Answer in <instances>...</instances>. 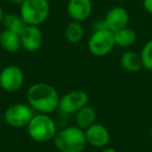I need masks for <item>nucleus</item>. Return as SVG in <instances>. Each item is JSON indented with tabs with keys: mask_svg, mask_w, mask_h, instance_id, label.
<instances>
[{
	"mask_svg": "<svg viewBox=\"0 0 152 152\" xmlns=\"http://www.w3.org/2000/svg\"><path fill=\"white\" fill-rule=\"evenodd\" d=\"M28 105L40 114H52L58 108L59 97L56 89L46 83L31 85L26 93Z\"/></svg>",
	"mask_w": 152,
	"mask_h": 152,
	"instance_id": "1",
	"label": "nucleus"
},
{
	"mask_svg": "<svg viewBox=\"0 0 152 152\" xmlns=\"http://www.w3.org/2000/svg\"><path fill=\"white\" fill-rule=\"evenodd\" d=\"M53 142L59 152H83L88 144L85 130L78 126H69L57 131Z\"/></svg>",
	"mask_w": 152,
	"mask_h": 152,
	"instance_id": "2",
	"label": "nucleus"
},
{
	"mask_svg": "<svg viewBox=\"0 0 152 152\" xmlns=\"http://www.w3.org/2000/svg\"><path fill=\"white\" fill-rule=\"evenodd\" d=\"M26 127L29 137L38 143L52 141L57 133L56 124L48 114L34 115Z\"/></svg>",
	"mask_w": 152,
	"mask_h": 152,
	"instance_id": "3",
	"label": "nucleus"
},
{
	"mask_svg": "<svg viewBox=\"0 0 152 152\" xmlns=\"http://www.w3.org/2000/svg\"><path fill=\"white\" fill-rule=\"evenodd\" d=\"M50 14L48 0H25L20 5L19 15L27 25L39 26L43 24Z\"/></svg>",
	"mask_w": 152,
	"mask_h": 152,
	"instance_id": "4",
	"label": "nucleus"
},
{
	"mask_svg": "<svg viewBox=\"0 0 152 152\" xmlns=\"http://www.w3.org/2000/svg\"><path fill=\"white\" fill-rule=\"evenodd\" d=\"M116 46L114 32L108 29L94 30L88 42L90 53L96 57H103L110 54Z\"/></svg>",
	"mask_w": 152,
	"mask_h": 152,
	"instance_id": "5",
	"label": "nucleus"
},
{
	"mask_svg": "<svg viewBox=\"0 0 152 152\" xmlns=\"http://www.w3.org/2000/svg\"><path fill=\"white\" fill-rule=\"evenodd\" d=\"M32 117V108L24 103L11 104L5 110L3 115L5 123L14 128H22L27 126Z\"/></svg>",
	"mask_w": 152,
	"mask_h": 152,
	"instance_id": "6",
	"label": "nucleus"
},
{
	"mask_svg": "<svg viewBox=\"0 0 152 152\" xmlns=\"http://www.w3.org/2000/svg\"><path fill=\"white\" fill-rule=\"evenodd\" d=\"M24 72L16 65L4 67L0 72V87L5 92H17L23 87Z\"/></svg>",
	"mask_w": 152,
	"mask_h": 152,
	"instance_id": "7",
	"label": "nucleus"
},
{
	"mask_svg": "<svg viewBox=\"0 0 152 152\" xmlns=\"http://www.w3.org/2000/svg\"><path fill=\"white\" fill-rule=\"evenodd\" d=\"M89 95L83 90H74L61 96L59 99L58 110L64 114L71 115L77 113L83 106L88 105Z\"/></svg>",
	"mask_w": 152,
	"mask_h": 152,
	"instance_id": "8",
	"label": "nucleus"
},
{
	"mask_svg": "<svg viewBox=\"0 0 152 152\" xmlns=\"http://www.w3.org/2000/svg\"><path fill=\"white\" fill-rule=\"evenodd\" d=\"M85 133L88 144L95 148L102 149L104 147H107L110 141V131L102 124L94 123L93 125L85 129Z\"/></svg>",
	"mask_w": 152,
	"mask_h": 152,
	"instance_id": "9",
	"label": "nucleus"
},
{
	"mask_svg": "<svg viewBox=\"0 0 152 152\" xmlns=\"http://www.w3.org/2000/svg\"><path fill=\"white\" fill-rule=\"evenodd\" d=\"M21 39V47L27 52H36L42 47L43 34L39 26L26 25L24 30L20 34Z\"/></svg>",
	"mask_w": 152,
	"mask_h": 152,
	"instance_id": "10",
	"label": "nucleus"
},
{
	"mask_svg": "<svg viewBox=\"0 0 152 152\" xmlns=\"http://www.w3.org/2000/svg\"><path fill=\"white\" fill-rule=\"evenodd\" d=\"M92 12V0H69L67 3V14L73 21H86L91 17Z\"/></svg>",
	"mask_w": 152,
	"mask_h": 152,
	"instance_id": "11",
	"label": "nucleus"
},
{
	"mask_svg": "<svg viewBox=\"0 0 152 152\" xmlns=\"http://www.w3.org/2000/svg\"><path fill=\"white\" fill-rule=\"evenodd\" d=\"M103 21L105 23L106 28L110 31L115 32L128 25V11L123 7H114L106 13Z\"/></svg>",
	"mask_w": 152,
	"mask_h": 152,
	"instance_id": "12",
	"label": "nucleus"
},
{
	"mask_svg": "<svg viewBox=\"0 0 152 152\" xmlns=\"http://www.w3.org/2000/svg\"><path fill=\"white\" fill-rule=\"evenodd\" d=\"M0 46L3 50L10 53H14L18 51L21 47L20 34L11 31L9 29L2 30L0 32Z\"/></svg>",
	"mask_w": 152,
	"mask_h": 152,
	"instance_id": "13",
	"label": "nucleus"
},
{
	"mask_svg": "<svg viewBox=\"0 0 152 152\" xmlns=\"http://www.w3.org/2000/svg\"><path fill=\"white\" fill-rule=\"evenodd\" d=\"M96 118H97V114L95 108L86 105L76 113V124H77L76 126L85 130L95 123Z\"/></svg>",
	"mask_w": 152,
	"mask_h": 152,
	"instance_id": "14",
	"label": "nucleus"
},
{
	"mask_svg": "<svg viewBox=\"0 0 152 152\" xmlns=\"http://www.w3.org/2000/svg\"><path fill=\"white\" fill-rule=\"evenodd\" d=\"M121 66L128 72H139L143 68L141 55L135 51H126L121 56Z\"/></svg>",
	"mask_w": 152,
	"mask_h": 152,
	"instance_id": "15",
	"label": "nucleus"
},
{
	"mask_svg": "<svg viewBox=\"0 0 152 152\" xmlns=\"http://www.w3.org/2000/svg\"><path fill=\"white\" fill-rule=\"evenodd\" d=\"M114 37L117 46L124 47V48L132 46L137 41V34L134 30L129 28L128 26L115 31Z\"/></svg>",
	"mask_w": 152,
	"mask_h": 152,
	"instance_id": "16",
	"label": "nucleus"
},
{
	"mask_svg": "<svg viewBox=\"0 0 152 152\" xmlns=\"http://www.w3.org/2000/svg\"><path fill=\"white\" fill-rule=\"evenodd\" d=\"M2 24L5 27V29H9L11 31H14L18 34H21V32L24 30L27 24L24 22L22 17L20 15L14 13L4 14V17L2 20Z\"/></svg>",
	"mask_w": 152,
	"mask_h": 152,
	"instance_id": "17",
	"label": "nucleus"
},
{
	"mask_svg": "<svg viewBox=\"0 0 152 152\" xmlns=\"http://www.w3.org/2000/svg\"><path fill=\"white\" fill-rule=\"evenodd\" d=\"M85 29L81 25V22L73 21L70 22L65 29V37L70 43H79L83 38Z\"/></svg>",
	"mask_w": 152,
	"mask_h": 152,
	"instance_id": "18",
	"label": "nucleus"
},
{
	"mask_svg": "<svg viewBox=\"0 0 152 152\" xmlns=\"http://www.w3.org/2000/svg\"><path fill=\"white\" fill-rule=\"evenodd\" d=\"M141 59L143 68L148 71H152V40L148 41L141 50Z\"/></svg>",
	"mask_w": 152,
	"mask_h": 152,
	"instance_id": "19",
	"label": "nucleus"
},
{
	"mask_svg": "<svg viewBox=\"0 0 152 152\" xmlns=\"http://www.w3.org/2000/svg\"><path fill=\"white\" fill-rule=\"evenodd\" d=\"M143 7L148 14L152 15V0H143Z\"/></svg>",
	"mask_w": 152,
	"mask_h": 152,
	"instance_id": "20",
	"label": "nucleus"
},
{
	"mask_svg": "<svg viewBox=\"0 0 152 152\" xmlns=\"http://www.w3.org/2000/svg\"><path fill=\"white\" fill-rule=\"evenodd\" d=\"M100 152H118L115 148H112V147H104L101 149Z\"/></svg>",
	"mask_w": 152,
	"mask_h": 152,
	"instance_id": "21",
	"label": "nucleus"
},
{
	"mask_svg": "<svg viewBox=\"0 0 152 152\" xmlns=\"http://www.w3.org/2000/svg\"><path fill=\"white\" fill-rule=\"evenodd\" d=\"M3 17H4V12H3L2 7H0V24H2V20Z\"/></svg>",
	"mask_w": 152,
	"mask_h": 152,
	"instance_id": "22",
	"label": "nucleus"
},
{
	"mask_svg": "<svg viewBox=\"0 0 152 152\" xmlns=\"http://www.w3.org/2000/svg\"><path fill=\"white\" fill-rule=\"evenodd\" d=\"M11 2H13V3H15V4H19V5H21L22 3L25 1V0H10Z\"/></svg>",
	"mask_w": 152,
	"mask_h": 152,
	"instance_id": "23",
	"label": "nucleus"
},
{
	"mask_svg": "<svg viewBox=\"0 0 152 152\" xmlns=\"http://www.w3.org/2000/svg\"><path fill=\"white\" fill-rule=\"evenodd\" d=\"M150 134H151V137H152V125H151V127H150Z\"/></svg>",
	"mask_w": 152,
	"mask_h": 152,
	"instance_id": "24",
	"label": "nucleus"
},
{
	"mask_svg": "<svg viewBox=\"0 0 152 152\" xmlns=\"http://www.w3.org/2000/svg\"><path fill=\"white\" fill-rule=\"evenodd\" d=\"M1 1H3V0H0V2H1Z\"/></svg>",
	"mask_w": 152,
	"mask_h": 152,
	"instance_id": "25",
	"label": "nucleus"
}]
</instances>
